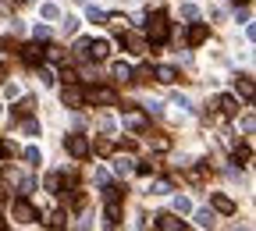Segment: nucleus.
<instances>
[{
  "instance_id": "nucleus-34",
  "label": "nucleus",
  "mask_w": 256,
  "mask_h": 231,
  "mask_svg": "<svg viewBox=\"0 0 256 231\" xmlns=\"http://www.w3.org/2000/svg\"><path fill=\"white\" fill-rule=\"evenodd\" d=\"M0 150H4V146H0Z\"/></svg>"
},
{
  "instance_id": "nucleus-19",
  "label": "nucleus",
  "mask_w": 256,
  "mask_h": 231,
  "mask_svg": "<svg viewBox=\"0 0 256 231\" xmlns=\"http://www.w3.org/2000/svg\"><path fill=\"white\" fill-rule=\"evenodd\" d=\"M104 200H107V203H121V188L107 185V188H104Z\"/></svg>"
},
{
  "instance_id": "nucleus-22",
  "label": "nucleus",
  "mask_w": 256,
  "mask_h": 231,
  "mask_svg": "<svg viewBox=\"0 0 256 231\" xmlns=\"http://www.w3.org/2000/svg\"><path fill=\"white\" fill-rule=\"evenodd\" d=\"M150 192H153V196H168V192H171V182H153Z\"/></svg>"
},
{
  "instance_id": "nucleus-16",
  "label": "nucleus",
  "mask_w": 256,
  "mask_h": 231,
  "mask_svg": "<svg viewBox=\"0 0 256 231\" xmlns=\"http://www.w3.org/2000/svg\"><path fill=\"white\" fill-rule=\"evenodd\" d=\"M114 78L118 82H132V68H128V64H114Z\"/></svg>"
},
{
  "instance_id": "nucleus-2",
  "label": "nucleus",
  "mask_w": 256,
  "mask_h": 231,
  "mask_svg": "<svg viewBox=\"0 0 256 231\" xmlns=\"http://www.w3.org/2000/svg\"><path fill=\"white\" fill-rule=\"evenodd\" d=\"M64 150H68L75 160H82V156H89V139L86 136H68L64 139Z\"/></svg>"
},
{
  "instance_id": "nucleus-18",
  "label": "nucleus",
  "mask_w": 256,
  "mask_h": 231,
  "mask_svg": "<svg viewBox=\"0 0 256 231\" xmlns=\"http://www.w3.org/2000/svg\"><path fill=\"white\" fill-rule=\"evenodd\" d=\"M46 188L60 196V188H64V174H50V178H46Z\"/></svg>"
},
{
  "instance_id": "nucleus-13",
  "label": "nucleus",
  "mask_w": 256,
  "mask_h": 231,
  "mask_svg": "<svg viewBox=\"0 0 256 231\" xmlns=\"http://www.w3.org/2000/svg\"><path fill=\"white\" fill-rule=\"evenodd\" d=\"M114 171H118V174H132V171H136L132 156H124V153H121V156H114Z\"/></svg>"
},
{
  "instance_id": "nucleus-31",
  "label": "nucleus",
  "mask_w": 256,
  "mask_h": 231,
  "mask_svg": "<svg viewBox=\"0 0 256 231\" xmlns=\"http://www.w3.org/2000/svg\"><path fill=\"white\" fill-rule=\"evenodd\" d=\"M0 231H8V220H4V217H0Z\"/></svg>"
},
{
  "instance_id": "nucleus-20",
  "label": "nucleus",
  "mask_w": 256,
  "mask_h": 231,
  "mask_svg": "<svg viewBox=\"0 0 256 231\" xmlns=\"http://www.w3.org/2000/svg\"><path fill=\"white\" fill-rule=\"evenodd\" d=\"M174 214H192V203L185 200V196H178V200H174Z\"/></svg>"
},
{
  "instance_id": "nucleus-23",
  "label": "nucleus",
  "mask_w": 256,
  "mask_h": 231,
  "mask_svg": "<svg viewBox=\"0 0 256 231\" xmlns=\"http://www.w3.org/2000/svg\"><path fill=\"white\" fill-rule=\"evenodd\" d=\"M196 220H200L203 228H214V214H210V210H200V214H196Z\"/></svg>"
},
{
  "instance_id": "nucleus-9",
  "label": "nucleus",
  "mask_w": 256,
  "mask_h": 231,
  "mask_svg": "<svg viewBox=\"0 0 256 231\" xmlns=\"http://www.w3.org/2000/svg\"><path fill=\"white\" fill-rule=\"evenodd\" d=\"M89 100H92V104H114L118 96H114V89L100 86V89H92V92H89Z\"/></svg>"
},
{
  "instance_id": "nucleus-21",
  "label": "nucleus",
  "mask_w": 256,
  "mask_h": 231,
  "mask_svg": "<svg viewBox=\"0 0 256 231\" xmlns=\"http://www.w3.org/2000/svg\"><path fill=\"white\" fill-rule=\"evenodd\" d=\"M182 18H188V22H196V18H200L196 4H182Z\"/></svg>"
},
{
  "instance_id": "nucleus-24",
  "label": "nucleus",
  "mask_w": 256,
  "mask_h": 231,
  "mask_svg": "<svg viewBox=\"0 0 256 231\" xmlns=\"http://www.w3.org/2000/svg\"><path fill=\"white\" fill-rule=\"evenodd\" d=\"M89 22H96V25H107V14H104V11H96V8H89Z\"/></svg>"
},
{
  "instance_id": "nucleus-12",
  "label": "nucleus",
  "mask_w": 256,
  "mask_h": 231,
  "mask_svg": "<svg viewBox=\"0 0 256 231\" xmlns=\"http://www.w3.org/2000/svg\"><path fill=\"white\" fill-rule=\"evenodd\" d=\"M217 107H220V114H228V118H235V114H238V100H235V96H220Z\"/></svg>"
},
{
  "instance_id": "nucleus-33",
  "label": "nucleus",
  "mask_w": 256,
  "mask_h": 231,
  "mask_svg": "<svg viewBox=\"0 0 256 231\" xmlns=\"http://www.w3.org/2000/svg\"><path fill=\"white\" fill-rule=\"evenodd\" d=\"M0 75H4V72H0Z\"/></svg>"
},
{
  "instance_id": "nucleus-3",
  "label": "nucleus",
  "mask_w": 256,
  "mask_h": 231,
  "mask_svg": "<svg viewBox=\"0 0 256 231\" xmlns=\"http://www.w3.org/2000/svg\"><path fill=\"white\" fill-rule=\"evenodd\" d=\"M14 217H18L22 224H32V220H40V210L32 206L28 200H18V203H14Z\"/></svg>"
},
{
  "instance_id": "nucleus-4",
  "label": "nucleus",
  "mask_w": 256,
  "mask_h": 231,
  "mask_svg": "<svg viewBox=\"0 0 256 231\" xmlns=\"http://www.w3.org/2000/svg\"><path fill=\"white\" fill-rule=\"evenodd\" d=\"M60 100H64V107H82L86 96H82V89H78L75 82H68V86L60 89Z\"/></svg>"
},
{
  "instance_id": "nucleus-25",
  "label": "nucleus",
  "mask_w": 256,
  "mask_h": 231,
  "mask_svg": "<svg viewBox=\"0 0 256 231\" xmlns=\"http://www.w3.org/2000/svg\"><path fill=\"white\" fill-rule=\"evenodd\" d=\"M57 14H60V8H57V4H43V18H50V22H54Z\"/></svg>"
},
{
  "instance_id": "nucleus-17",
  "label": "nucleus",
  "mask_w": 256,
  "mask_h": 231,
  "mask_svg": "<svg viewBox=\"0 0 256 231\" xmlns=\"http://www.w3.org/2000/svg\"><path fill=\"white\" fill-rule=\"evenodd\" d=\"M124 124H128V128H146V118L132 110V114H124Z\"/></svg>"
},
{
  "instance_id": "nucleus-8",
  "label": "nucleus",
  "mask_w": 256,
  "mask_h": 231,
  "mask_svg": "<svg viewBox=\"0 0 256 231\" xmlns=\"http://www.w3.org/2000/svg\"><path fill=\"white\" fill-rule=\"evenodd\" d=\"M156 228H160V231H182L185 224H182L174 214H160V217H156Z\"/></svg>"
},
{
  "instance_id": "nucleus-14",
  "label": "nucleus",
  "mask_w": 256,
  "mask_h": 231,
  "mask_svg": "<svg viewBox=\"0 0 256 231\" xmlns=\"http://www.w3.org/2000/svg\"><path fill=\"white\" fill-rule=\"evenodd\" d=\"M214 210H217V214H235V203L228 200V196L217 192V196H214Z\"/></svg>"
},
{
  "instance_id": "nucleus-29",
  "label": "nucleus",
  "mask_w": 256,
  "mask_h": 231,
  "mask_svg": "<svg viewBox=\"0 0 256 231\" xmlns=\"http://www.w3.org/2000/svg\"><path fill=\"white\" fill-rule=\"evenodd\" d=\"M36 40H43V43L50 40V28H46V25H36Z\"/></svg>"
},
{
  "instance_id": "nucleus-27",
  "label": "nucleus",
  "mask_w": 256,
  "mask_h": 231,
  "mask_svg": "<svg viewBox=\"0 0 256 231\" xmlns=\"http://www.w3.org/2000/svg\"><path fill=\"white\" fill-rule=\"evenodd\" d=\"M96 153H100V156H107V153H114V146L104 139V142H96Z\"/></svg>"
},
{
  "instance_id": "nucleus-11",
  "label": "nucleus",
  "mask_w": 256,
  "mask_h": 231,
  "mask_svg": "<svg viewBox=\"0 0 256 231\" xmlns=\"http://www.w3.org/2000/svg\"><path fill=\"white\" fill-rule=\"evenodd\" d=\"M235 92L242 96V100H252V78H249V75L235 78Z\"/></svg>"
},
{
  "instance_id": "nucleus-5",
  "label": "nucleus",
  "mask_w": 256,
  "mask_h": 231,
  "mask_svg": "<svg viewBox=\"0 0 256 231\" xmlns=\"http://www.w3.org/2000/svg\"><path fill=\"white\" fill-rule=\"evenodd\" d=\"M22 57H25V64H43L46 60V46H40V40H36V43L22 46Z\"/></svg>"
},
{
  "instance_id": "nucleus-7",
  "label": "nucleus",
  "mask_w": 256,
  "mask_h": 231,
  "mask_svg": "<svg viewBox=\"0 0 256 231\" xmlns=\"http://www.w3.org/2000/svg\"><path fill=\"white\" fill-rule=\"evenodd\" d=\"M206 36H210V28H206L203 22H196V25L188 28V43H192V46H200V43H206Z\"/></svg>"
},
{
  "instance_id": "nucleus-6",
  "label": "nucleus",
  "mask_w": 256,
  "mask_h": 231,
  "mask_svg": "<svg viewBox=\"0 0 256 231\" xmlns=\"http://www.w3.org/2000/svg\"><path fill=\"white\" fill-rule=\"evenodd\" d=\"M107 54H110V43H107V40H96V43L89 40V54H86V57H92V60H104Z\"/></svg>"
},
{
  "instance_id": "nucleus-1",
  "label": "nucleus",
  "mask_w": 256,
  "mask_h": 231,
  "mask_svg": "<svg viewBox=\"0 0 256 231\" xmlns=\"http://www.w3.org/2000/svg\"><path fill=\"white\" fill-rule=\"evenodd\" d=\"M168 36H171V28H168L164 14H153V22H150V28H146V40H150V43H168Z\"/></svg>"
},
{
  "instance_id": "nucleus-15",
  "label": "nucleus",
  "mask_w": 256,
  "mask_h": 231,
  "mask_svg": "<svg viewBox=\"0 0 256 231\" xmlns=\"http://www.w3.org/2000/svg\"><path fill=\"white\" fill-rule=\"evenodd\" d=\"M178 78V72L171 68V64H160V68H156V82H164V86H171Z\"/></svg>"
},
{
  "instance_id": "nucleus-28",
  "label": "nucleus",
  "mask_w": 256,
  "mask_h": 231,
  "mask_svg": "<svg viewBox=\"0 0 256 231\" xmlns=\"http://www.w3.org/2000/svg\"><path fill=\"white\" fill-rule=\"evenodd\" d=\"M40 78H43L46 86H54V72H50V68H43V64H40Z\"/></svg>"
},
{
  "instance_id": "nucleus-26",
  "label": "nucleus",
  "mask_w": 256,
  "mask_h": 231,
  "mask_svg": "<svg viewBox=\"0 0 256 231\" xmlns=\"http://www.w3.org/2000/svg\"><path fill=\"white\" fill-rule=\"evenodd\" d=\"M25 160H28V164H40L43 156H40V150H36V146H28V150H25Z\"/></svg>"
},
{
  "instance_id": "nucleus-32",
  "label": "nucleus",
  "mask_w": 256,
  "mask_h": 231,
  "mask_svg": "<svg viewBox=\"0 0 256 231\" xmlns=\"http://www.w3.org/2000/svg\"><path fill=\"white\" fill-rule=\"evenodd\" d=\"M232 4H246V0H232Z\"/></svg>"
},
{
  "instance_id": "nucleus-10",
  "label": "nucleus",
  "mask_w": 256,
  "mask_h": 231,
  "mask_svg": "<svg viewBox=\"0 0 256 231\" xmlns=\"http://www.w3.org/2000/svg\"><path fill=\"white\" fill-rule=\"evenodd\" d=\"M121 220V203H107V214H104V228H118Z\"/></svg>"
},
{
  "instance_id": "nucleus-30",
  "label": "nucleus",
  "mask_w": 256,
  "mask_h": 231,
  "mask_svg": "<svg viewBox=\"0 0 256 231\" xmlns=\"http://www.w3.org/2000/svg\"><path fill=\"white\" fill-rule=\"evenodd\" d=\"M64 28H68V32H75V28H78V18H72V14H68V18H64Z\"/></svg>"
}]
</instances>
